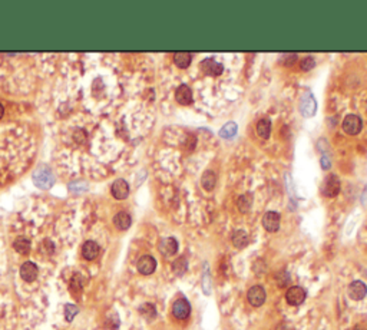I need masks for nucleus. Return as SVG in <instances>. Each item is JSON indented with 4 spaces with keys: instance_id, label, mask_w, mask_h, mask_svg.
<instances>
[{
    "instance_id": "obj_1",
    "label": "nucleus",
    "mask_w": 367,
    "mask_h": 330,
    "mask_svg": "<svg viewBox=\"0 0 367 330\" xmlns=\"http://www.w3.org/2000/svg\"><path fill=\"white\" fill-rule=\"evenodd\" d=\"M33 182H35L36 187H39L42 190L50 188L53 185V182H55V176H53L52 170L49 167H46V165L39 167L33 174Z\"/></svg>"
},
{
    "instance_id": "obj_2",
    "label": "nucleus",
    "mask_w": 367,
    "mask_h": 330,
    "mask_svg": "<svg viewBox=\"0 0 367 330\" xmlns=\"http://www.w3.org/2000/svg\"><path fill=\"white\" fill-rule=\"evenodd\" d=\"M340 193V179L336 174H328L323 179L322 184V194L327 198H334Z\"/></svg>"
},
{
    "instance_id": "obj_3",
    "label": "nucleus",
    "mask_w": 367,
    "mask_h": 330,
    "mask_svg": "<svg viewBox=\"0 0 367 330\" xmlns=\"http://www.w3.org/2000/svg\"><path fill=\"white\" fill-rule=\"evenodd\" d=\"M343 130L348 135H357V133H360L362 130H363V122H362L360 116L353 115V113L347 115L345 118V121H343Z\"/></svg>"
},
{
    "instance_id": "obj_4",
    "label": "nucleus",
    "mask_w": 367,
    "mask_h": 330,
    "mask_svg": "<svg viewBox=\"0 0 367 330\" xmlns=\"http://www.w3.org/2000/svg\"><path fill=\"white\" fill-rule=\"evenodd\" d=\"M307 297V293L305 290L300 286H293L290 287L285 293V300L288 302V305L291 306H300L302 303H304Z\"/></svg>"
},
{
    "instance_id": "obj_5",
    "label": "nucleus",
    "mask_w": 367,
    "mask_h": 330,
    "mask_svg": "<svg viewBox=\"0 0 367 330\" xmlns=\"http://www.w3.org/2000/svg\"><path fill=\"white\" fill-rule=\"evenodd\" d=\"M199 69L202 70V73H205L208 76H219L224 70V65L216 62L213 58H207L199 64Z\"/></svg>"
},
{
    "instance_id": "obj_6",
    "label": "nucleus",
    "mask_w": 367,
    "mask_h": 330,
    "mask_svg": "<svg viewBox=\"0 0 367 330\" xmlns=\"http://www.w3.org/2000/svg\"><path fill=\"white\" fill-rule=\"evenodd\" d=\"M175 99L179 105L182 107H190L194 102V96H193V89L188 85H179L175 90Z\"/></svg>"
},
{
    "instance_id": "obj_7",
    "label": "nucleus",
    "mask_w": 367,
    "mask_h": 330,
    "mask_svg": "<svg viewBox=\"0 0 367 330\" xmlns=\"http://www.w3.org/2000/svg\"><path fill=\"white\" fill-rule=\"evenodd\" d=\"M110 193L116 199H125L130 196V184L124 178H118L112 182Z\"/></svg>"
},
{
    "instance_id": "obj_8",
    "label": "nucleus",
    "mask_w": 367,
    "mask_h": 330,
    "mask_svg": "<svg viewBox=\"0 0 367 330\" xmlns=\"http://www.w3.org/2000/svg\"><path fill=\"white\" fill-rule=\"evenodd\" d=\"M247 299H248V303L254 308H259L264 305L265 302V290L262 286H253L250 290H248V294H247Z\"/></svg>"
},
{
    "instance_id": "obj_9",
    "label": "nucleus",
    "mask_w": 367,
    "mask_h": 330,
    "mask_svg": "<svg viewBox=\"0 0 367 330\" xmlns=\"http://www.w3.org/2000/svg\"><path fill=\"white\" fill-rule=\"evenodd\" d=\"M173 314L179 319V320H185L190 317L191 314V306L185 299H178L175 300V303L173 305Z\"/></svg>"
},
{
    "instance_id": "obj_10",
    "label": "nucleus",
    "mask_w": 367,
    "mask_h": 330,
    "mask_svg": "<svg viewBox=\"0 0 367 330\" xmlns=\"http://www.w3.org/2000/svg\"><path fill=\"white\" fill-rule=\"evenodd\" d=\"M136 268L141 274L150 276L156 270V260L152 256H142L136 263Z\"/></svg>"
},
{
    "instance_id": "obj_11",
    "label": "nucleus",
    "mask_w": 367,
    "mask_h": 330,
    "mask_svg": "<svg viewBox=\"0 0 367 330\" xmlns=\"http://www.w3.org/2000/svg\"><path fill=\"white\" fill-rule=\"evenodd\" d=\"M262 225L268 233H276L280 228V214L274 211H268L262 217Z\"/></svg>"
},
{
    "instance_id": "obj_12",
    "label": "nucleus",
    "mask_w": 367,
    "mask_h": 330,
    "mask_svg": "<svg viewBox=\"0 0 367 330\" xmlns=\"http://www.w3.org/2000/svg\"><path fill=\"white\" fill-rule=\"evenodd\" d=\"M366 294L367 286L363 282H360V280H356V282H353V283L348 286V296H350L351 300H356V302L363 300V299L366 297Z\"/></svg>"
},
{
    "instance_id": "obj_13",
    "label": "nucleus",
    "mask_w": 367,
    "mask_h": 330,
    "mask_svg": "<svg viewBox=\"0 0 367 330\" xmlns=\"http://www.w3.org/2000/svg\"><path fill=\"white\" fill-rule=\"evenodd\" d=\"M38 265L32 262H26L21 265V277H22L24 282H33L36 277H38Z\"/></svg>"
},
{
    "instance_id": "obj_14",
    "label": "nucleus",
    "mask_w": 367,
    "mask_h": 330,
    "mask_svg": "<svg viewBox=\"0 0 367 330\" xmlns=\"http://www.w3.org/2000/svg\"><path fill=\"white\" fill-rule=\"evenodd\" d=\"M316 110H317V104H316L313 95L311 93L302 95V105H300V110H302V115H305V116L310 118V116H313V113L316 112Z\"/></svg>"
},
{
    "instance_id": "obj_15",
    "label": "nucleus",
    "mask_w": 367,
    "mask_h": 330,
    "mask_svg": "<svg viewBox=\"0 0 367 330\" xmlns=\"http://www.w3.org/2000/svg\"><path fill=\"white\" fill-rule=\"evenodd\" d=\"M159 251L164 256H173L178 251V242L173 237L162 239L159 242Z\"/></svg>"
},
{
    "instance_id": "obj_16",
    "label": "nucleus",
    "mask_w": 367,
    "mask_h": 330,
    "mask_svg": "<svg viewBox=\"0 0 367 330\" xmlns=\"http://www.w3.org/2000/svg\"><path fill=\"white\" fill-rule=\"evenodd\" d=\"M99 251H101V248H99L98 242L89 240L82 245V256L85 260H95L98 257Z\"/></svg>"
},
{
    "instance_id": "obj_17",
    "label": "nucleus",
    "mask_w": 367,
    "mask_h": 330,
    "mask_svg": "<svg viewBox=\"0 0 367 330\" xmlns=\"http://www.w3.org/2000/svg\"><path fill=\"white\" fill-rule=\"evenodd\" d=\"M113 224H115V227L118 228V230H121V231H124V230H128L130 227V224H132V219H130V216L128 213H125V211H119L118 214H115V217H113Z\"/></svg>"
},
{
    "instance_id": "obj_18",
    "label": "nucleus",
    "mask_w": 367,
    "mask_h": 330,
    "mask_svg": "<svg viewBox=\"0 0 367 330\" xmlns=\"http://www.w3.org/2000/svg\"><path fill=\"white\" fill-rule=\"evenodd\" d=\"M216 176L214 171H211V170H207L202 176H201V185H202V188L205 190V191H213L214 188H216Z\"/></svg>"
},
{
    "instance_id": "obj_19",
    "label": "nucleus",
    "mask_w": 367,
    "mask_h": 330,
    "mask_svg": "<svg viewBox=\"0 0 367 330\" xmlns=\"http://www.w3.org/2000/svg\"><path fill=\"white\" fill-rule=\"evenodd\" d=\"M173 62H175V65L178 66V67L187 69L188 66L191 65V62H193V55L188 53V52H178V53L173 55Z\"/></svg>"
},
{
    "instance_id": "obj_20",
    "label": "nucleus",
    "mask_w": 367,
    "mask_h": 330,
    "mask_svg": "<svg viewBox=\"0 0 367 330\" xmlns=\"http://www.w3.org/2000/svg\"><path fill=\"white\" fill-rule=\"evenodd\" d=\"M231 242H233V244H234L237 248H244V247H247V245H248V242H250V237H248V234H247L244 230H237V231H234V233H233Z\"/></svg>"
},
{
    "instance_id": "obj_21",
    "label": "nucleus",
    "mask_w": 367,
    "mask_h": 330,
    "mask_svg": "<svg viewBox=\"0 0 367 330\" xmlns=\"http://www.w3.org/2000/svg\"><path fill=\"white\" fill-rule=\"evenodd\" d=\"M256 131H257V135H259L261 139H268L270 138V133H271V122L268 119H261L257 122V127H256Z\"/></svg>"
},
{
    "instance_id": "obj_22",
    "label": "nucleus",
    "mask_w": 367,
    "mask_h": 330,
    "mask_svg": "<svg viewBox=\"0 0 367 330\" xmlns=\"http://www.w3.org/2000/svg\"><path fill=\"white\" fill-rule=\"evenodd\" d=\"M251 205H253V196L250 193L248 194H242L241 197L238 198L237 207L241 213H248L251 210Z\"/></svg>"
},
{
    "instance_id": "obj_23",
    "label": "nucleus",
    "mask_w": 367,
    "mask_h": 330,
    "mask_svg": "<svg viewBox=\"0 0 367 330\" xmlns=\"http://www.w3.org/2000/svg\"><path fill=\"white\" fill-rule=\"evenodd\" d=\"M13 248H15L19 254L26 256V254L30 253V242H29L27 239H24V237H19V239H16L15 242H13Z\"/></svg>"
},
{
    "instance_id": "obj_24",
    "label": "nucleus",
    "mask_w": 367,
    "mask_h": 330,
    "mask_svg": "<svg viewBox=\"0 0 367 330\" xmlns=\"http://www.w3.org/2000/svg\"><path fill=\"white\" fill-rule=\"evenodd\" d=\"M237 124L236 122H227L222 128H221V131H219V136L221 138H225V139H230V138H233L236 133H237Z\"/></svg>"
},
{
    "instance_id": "obj_25",
    "label": "nucleus",
    "mask_w": 367,
    "mask_h": 330,
    "mask_svg": "<svg viewBox=\"0 0 367 330\" xmlns=\"http://www.w3.org/2000/svg\"><path fill=\"white\" fill-rule=\"evenodd\" d=\"M139 313L141 316H144L147 320H152L156 317V308L152 303H144L141 308H139Z\"/></svg>"
},
{
    "instance_id": "obj_26",
    "label": "nucleus",
    "mask_w": 367,
    "mask_h": 330,
    "mask_svg": "<svg viewBox=\"0 0 367 330\" xmlns=\"http://www.w3.org/2000/svg\"><path fill=\"white\" fill-rule=\"evenodd\" d=\"M173 273H175V274L182 276V274L187 271V268H188L187 259H185V257H178V259H176V260L173 263Z\"/></svg>"
},
{
    "instance_id": "obj_27",
    "label": "nucleus",
    "mask_w": 367,
    "mask_h": 330,
    "mask_svg": "<svg viewBox=\"0 0 367 330\" xmlns=\"http://www.w3.org/2000/svg\"><path fill=\"white\" fill-rule=\"evenodd\" d=\"M78 308L75 305H66L65 306V319L66 322H72L75 319V316L78 314Z\"/></svg>"
},
{
    "instance_id": "obj_28",
    "label": "nucleus",
    "mask_w": 367,
    "mask_h": 330,
    "mask_svg": "<svg viewBox=\"0 0 367 330\" xmlns=\"http://www.w3.org/2000/svg\"><path fill=\"white\" fill-rule=\"evenodd\" d=\"M297 61V55L296 53H284V55H281L280 58V62L282 65H293L294 62Z\"/></svg>"
},
{
    "instance_id": "obj_29",
    "label": "nucleus",
    "mask_w": 367,
    "mask_h": 330,
    "mask_svg": "<svg viewBox=\"0 0 367 330\" xmlns=\"http://www.w3.org/2000/svg\"><path fill=\"white\" fill-rule=\"evenodd\" d=\"M316 66V61L311 58V56H307V58H304L302 61V64H300V67H302V70L304 72H308V70H311L313 67Z\"/></svg>"
},
{
    "instance_id": "obj_30",
    "label": "nucleus",
    "mask_w": 367,
    "mask_h": 330,
    "mask_svg": "<svg viewBox=\"0 0 367 330\" xmlns=\"http://www.w3.org/2000/svg\"><path fill=\"white\" fill-rule=\"evenodd\" d=\"M81 280V276L79 274H75L73 276V279H72V282H70V287H72V291H73V294H75V291H82V283L79 282Z\"/></svg>"
},
{
    "instance_id": "obj_31",
    "label": "nucleus",
    "mask_w": 367,
    "mask_h": 330,
    "mask_svg": "<svg viewBox=\"0 0 367 330\" xmlns=\"http://www.w3.org/2000/svg\"><path fill=\"white\" fill-rule=\"evenodd\" d=\"M41 251L43 254H52L55 251V247H53V242L50 240H43L42 242V245H41Z\"/></svg>"
},
{
    "instance_id": "obj_32",
    "label": "nucleus",
    "mask_w": 367,
    "mask_h": 330,
    "mask_svg": "<svg viewBox=\"0 0 367 330\" xmlns=\"http://www.w3.org/2000/svg\"><path fill=\"white\" fill-rule=\"evenodd\" d=\"M322 167H323V170L330 168V158H327V156L322 158Z\"/></svg>"
},
{
    "instance_id": "obj_33",
    "label": "nucleus",
    "mask_w": 367,
    "mask_h": 330,
    "mask_svg": "<svg viewBox=\"0 0 367 330\" xmlns=\"http://www.w3.org/2000/svg\"><path fill=\"white\" fill-rule=\"evenodd\" d=\"M3 115H4V107H3V105L0 104V118H1Z\"/></svg>"
},
{
    "instance_id": "obj_34",
    "label": "nucleus",
    "mask_w": 367,
    "mask_h": 330,
    "mask_svg": "<svg viewBox=\"0 0 367 330\" xmlns=\"http://www.w3.org/2000/svg\"><path fill=\"white\" fill-rule=\"evenodd\" d=\"M354 330H366V329H365V328H362L360 325H357V326H356V329H354Z\"/></svg>"
}]
</instances>
